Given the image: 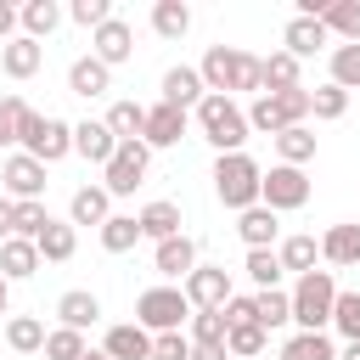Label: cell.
Segmentation results:
<instances>
[{
    "mask_svg": "<svg viewBox=\"0 0 360 360\" xmlns=\"http://www.w3.org/2000/svg\"><path fill=\"white\" fill-rule=\"evenodd\" d=\"M17 39V6H0V45Z\"/></svg>",
    "mask_w": 360,
    "mask_h": 360,
    "instance_id": "52",
    "label": "cell"
},
{
    "mask_svg": "<svg viewBox=\"0 0 360 360\" xmlns=\"http://www.w3.org/2000/svg\"><path fill=\"white\" fill-rule=\"evenodd\" d=\"M6 343L17 354H39L45 349V321L39 315H6Z\"/></svg>",
    "mask_w": 360,
    "mask_h": 360,
    "instance_id": "37",
    "label": "cell"
},
{
    "mask_svg": "<svg viewBox=\"0 0 360 360\" xmlns=\"http://www.w3.org/2000/svg\"><path fill=\"white\" fill-rule=\"evenodd\" d=\"M0 68H6V79H34L45 68V45L28 39V34H17V39L0 45Z\"/></svg>",
    "mask_w": 360,
    "mask_h": 360,
    "instance_id": "19",
    "label": "cell"
},
{
    "mask_svg": "<svg viewBox=\"0 0 360 360\" xmlns=\"http://www.w3.org/2000/svg\"><path fill=\"white\" fill-rule=\"evenodd\" d=\"M264 343H270V332H264V326H253V321H242V326H231V332H225V354H231V360H259V354H264Z\"/></svg>",
    "mask_w": 360,
    "mask_h": 360,
    "instance_id": "41",
    "label": "cell"
},
{
    "mask_svg": "<svg viewBox=\"0 0 360 360\" xmlns=\"http://www.w3.org/2000/svg\"><path fill=\"white\" fill-rule=\"evenodd\" d=\"M0 315H11V281L0 276Z\"/></svg>",
    "mask_w": 360,
    "mask_h": 360,
    "instance_id": "54",
    "label": "cell"
},
{
    "mask_svg": "<svg viewBox=\"0 0 360 360\" xmlns=\"http://www.w3.org/2000/svg\"><path fill=\"white\" fill-rule=\"evenodd\" d=\"M338 360H360V343H343V349H338Z\"/></svg>",
    "mask_w": 360,
    "mask_h": 360,
    "instance_id": "55",
    "label": "cell"
},
{
    "mask_svg": "<svg viewBox=\"0 0 360 360\" xmlns=\"http://www.w3.org/2000/svg\"><path fill=\"white\" fill-rule=\"evenodd\" d=\"M56 321H62L68 332H90V326L101 321V298H96L90 287H73V292L56 298Z\"/></svg>",
    "mask_w": 360,
    "mask_h": 360,
    "instance_id": "23",
    "label": "cell"
},
{
    "mask_svg": "<svg viewBox=\"0 0 360 360\" xmlns=\"http://www.w3.org/2000/svg\"><path fill=\"white\" fill-rule=\"evenodd\" d=\"M281 360H338V343L332 332H292L281 343Z\"/></svg>",
    "mask_w": 360,
    "mask_h": 360,
    "instance_id": "34",
    "label": "cell"
},
{
    "mask_svg": "<svg viewBox=\"0 0 360 360\" xmlns=\"http://www.w3.org/2000/svg\"><path fill=\"white\" fill-rule=\"evenodd\" d=\"M73 152H79L84 163H101V169H107V158L118 152V141H112V129H107L101 118H84V124H73Z\"/></svg>",
    "mask_w": 360,
    "mask_h": 360,
    "instance_id": "25",
    "label": "cell"
},
{
    "mask_svg": "<svg viewBox=\"0 0 360 360\" xmlns=\"http://www.w3.org/2000/svg\"><path fill=\"white\" fill-rule=\"evenodd\" d=\"M17 152H28V158H39V163L51 169V163H62V158L73 152V124L56 118V112H28Z\"/></svg>",
    "mask_w": 360,
    "mask_h": 360,
    "instance_id": "6",
    "label": "cell"
},
{
    "mask_svg": "<svg viewBox=\"0 0 360 360\" xmlns=\"http://www.w3.org/2000/svg\"><path fill=\"white\" fill-rule=\"evenodd\" d=\"M146 163H152L146 141H118V152H112V158H107V169H101L107 197H129V191L146 180Z\"/></svg>",
    "mask_w": 360,
    "mask_h": 360,
    "instance_id": "9",
    "label": "cell"
},
{
    "mask_svg": "<svg viewBox=\"0 0 360 360\" xmlns=\"http://www.w3.org/2000/svg\"><path fill=\"white\" fill-rule=\"evenodd\" d=\"M62 17H68V11H62L56 0H28V6H17V28H22L28 39H39V45L62 28Z\"/></svg>",
    "mask_w": 360,
    "mask_h": 360,
    "instance_id": "26",
    "label": "cell"
},
{
    "mask_svg": "<svg viewBox=\"0 0 360 360\" xmlns=\"http://www.w3.org/2000/svg\"><path fill=\"white\" fill-rule=\"evenodd\" d=\"M304 84V62L287 56V51H270L259 56V96H276V90H298Z\"/></svg>",
    "mask_w": 360,
    "mask_h": 360,
    "instance_id": "18",
    "label": "cell"
},
{
    "mask_svg": "<svg viewBox=\"0 0 360 360\" xmlns=\"http://www.w3.org/2000/svg\"><path fill=\"white\" fill-rule=\"evenodd\" d=\"M84 349H90V343H84V332L51 326V332H45V349H39V354H45V360H79Z\"/></svg>",
    "mask_w": 360,
    "mask_h": 360,
    "instance_id": "45",
    "label": "cell"
},
{
    "mask_svg": "<svg viewBox=\"0 0 360 360\" xmlns=\"http://www.w3.org/2000/svg\"><path fill=\"white\" fill-rule=\"evenodd\" d=\"M326 68H332V84L338 90H360V45H332L326 51Z\"/></svg>",
    "mask_w": 360,
    "mask_h": 360,
    "instance_id": "42",
    "label": "cell"
},
{
    "mask_svg": "<svg viewBox=\"0 0 360 360\" xmlns=\"http://www.w3.org/2000/svg\"><path fill=\"white\" fill-rule=\"evenodd\" d=\"M248 129L253 135H281V129H292V124H309V90L298 84V90H276V96H253L248 107Z\"/></svg>",
    "mask_w": 360,
    "mask_h": 360,
    "instance_id": "4",
    "label": "cell"
},
{
    "mask_svg": "<svg viewBox=\"0 0 360 360\" xmlns=\"http://www.w3.org/2000/svg\"><path fill=\"white\" fill-rule=\"evenodd\" d=\"M219 315H225V326H242V321H253V292H248V298H242V292H231V304H225Z\"/></svg>",
    "mask_w": 360,
    "mask_h": 360,
    "instance_id": "50",
    "label": "cell"
},
{
    "mask_svg": "<svg viewBox=\"0 0 360 360\" xmlns=\"http://www.w3.org/2000/svg\"><path fill=\"white\" fill-rule=\"evenodd\" d=\"M276 163H287V169H304V163H315V129H309V124H292V129H281V135H276Z\"/></svg>",
    "mask_w": 360,
    "mask_h": 360,
    "instance_id": "30",
    "label": "cell"
},
{
    "mask_svg": "<svg viewBox=\"0 0 360 360\" xmlns=\"http://www.w3.org/2000/svg\"><path fill=\"white\" fill-rule=\"evenodd\" d=\"M343 112H349V90H338L332 79L309 90V118H321V124H332V118H343Z\"/></svg>",
    "mask_w": 360,
    "mask_h": 360,
    "instance_id": "43",
    "label": "cell"
},
{
    "mask_svg": "<svg viewBox=\"0 0 360 360\" xmlns=\"http://www.w3.org/2000/svg\"><path fill=\"white\" fill-rule=\"evenodd\" d=\"M79 360H107V354H101V349H84V354H79Z\"/></svg>",
    "mask_w": 360,
    "mask_h": 360,
    "instance_id": "56",
    "label": "cell"
},
{
    "mask_svg": "<svg viewBox=\"0 0 360 360\" xmlns=\"http://www.w3.org/2000/svg\"><path fill=\"white\" fill-rule=\"evenodd\" d=\"M332 298H338V281H332V270L292 276V287H287L292 326H298V332H326V321H332Z\"/></svg>",
    "mask_w": 360,
    "mask_h": 360,
    "instance_id": "3",
    "label": "cell"
},
{
    "mask_svg": "<svg viewBox=\"0 0 360 360\" xmlns=\"http://www.w3.org/2000/svg\"><path fill=\"white\" fill-rule=\"evenodd\" d=\"M68 17H73L79 28H90V34H96V28L112 17V0H73V6H68Z\"/></svg>",
    "mask_w": 360,
    "mask_h": 360,
    "instance_id": "48",
    "label": "cell"
},
{
    "mask_svg": "<svg viewBox=\"0 0 360 360\" xmlns=\"http://www.w3.org/2000/svg\"><path fill=\"white\" fill-rule=\"evenodd\" d=\"M321 264H338V270L360 264V219H343L321 236Z\"/></svg>",
    "mask_w": 360,
    "mask_h": 360,
    "instance_id": "24",
    "label": "cell"
},
{
    "mask_svg": "<svg viewBox=\"0 0 360 360\" xmlns=\"http://www.w3.org/2000/svg\"><path fill=\"white\" fill-rule=\"evenodd\" d=\"M34 248H39V264H68L73 248H79V231L68 219H45V231L34 236Z\"/></svg>",
    "mask_w": 360,
    "mask_h": 360,
    "instance_id": "28",
    "label": "cell"
},
{
    "mask_svg": "<svg viewBox=\"0 0 360 360\" xmlns=\"http://www.w3.org/2000/svg\"><path fill=\"white\" fill-rule=\"evenodd\" d=\"M101 124L112 129V141H141V129H146V107H141V101H112Z\"/></svg>",
    "mask_w": 360,
    "mask_h": 360,
    "instance_id": "36",
    "label": "cell"
},
{
    "mask_svg": "<svg viewBox=\"0 0 360 360\" xmlns=\"http://www.w3.org/2000/svg\"><path fill=\"white\" fill-rule=\"evenodd\" d=\"M214 197L231 208V214H242V208H253L259 202V180H264V169L248 158V152H225V158H214Z\"/></svg>",
    "mask_w": 360,
    "mask_h": 360,
    "instance_id": "5",
    "label": "cell"
},
{
    "mask_svg": "<svg viewBox=\"0 0 360 360\" xmlns=\"http://www.w3.org/2000/svg\"><path fill=\"white\" fill-rule=\"evenodd\" d=\"M242 270H248V281L259 287V292H270V287H281V259H276V248H253L248 259H242Z\"/></svg>",
    "mask_w": 360,
    "mask_h": 360,
    "instance_id": "40",
    "label": "cell"
},
{
    "mask_svg": "<svg viewBox=\"0 0 360 360\" xmlns=\"http://www.w3.org/2000/svg\"><path fill=\"white\" fill-rule=\"evenodd\" d=\"M276 259H281V270L309 276V270L321 264V242H315V236H304V231H298V236H281V242H276Z\"/></svg>",
    "mask_w": 360,
    "mask_h": 360,
    "instance_id": "31",
    "label": "cell"
},
{
    "mask_svg": "<svg viewBox=\"0 0 360 360\" xmlns=\"http://www.w3.org/2000/svg\"><path fill=\"white\" fill-rule=\"evenodd\" d=\"M202 96H208V90H202V73H197L191 62H174V68L163 73V101H169V107L191 112V107H197Z\"/></svg>",
    "mask_w": 360,
    "mask_h": 360,
    "instance_id": "20",
    "label": "cell"
},
{
    "mask_svg": "<svg viewBox=\"0 0 360 360\" xmlns=\"http://www.w3.org/2000/svg\"><path fill=\"white\" fill-rule=\"evenodd\" d=\"M90 56H96L101 68H124V62L135 56V28H129L124 17H107V22L90 34Z\"/></svg>",
    "mask_w": 360,
    "mask_h": 360,
    "instance_id": "13",
    "label": "cell"
},
{
    "mask_svg": "<svg viewBox=\"0 0 360 360\" xmlns=\"http://www.w3.org/2000/svg\"><path fill=\"white\" fill-rule=\"evenodd\" d=\"M152 360H191V338L186 332H158L152 338Z\"/></svg>",
    "mask_w": 360,
    "mask_h": 360,
    "instance_id": "49",
    "label": "cell"
},
{
    "mask_svg": "<svg viewBox=\"0 0 360 360\" xmlns=\"http://www.w3.org/2000/svg\"><path fill=\"white\" fill-rule=\"evenodd\" d=\"M28 112H34V107H28L22 96H6V101H0V146H17V141H22Z\"/></svg>",
    "mask_w": 360,
    "mask_h": 360,
    "instance_id": "46",
    "label": "cell"
},
{
    "mask_svg": "<svg viewBox=\"0 0 360 360\" xmlns=\"http://www.w3.org/2000/svg\"><path fill=\"white\" fill-rule=\"evenodd\" d=\"M326 332H338L343 343H360V292H343V287H338V298H332V321H326Z\"/></svg>",
    "mask_w": 360,
    "mask_h": 360,
    "instance_id": "38",
    "label": "cell"
},
{
    "mask_svg": "<svg viewBox=\"0 0 360 360\" xmlns=\"http://www.w3.org/2000/svg\"><path fill=\"white\" fill-rule=\"evenodd\" d=\"M281 51L287 56H315V51H332V34L321 28V17H292L287 28H281Z\"/></svg>",
    "mask_w": 360,
    "mask_h": 360,
    "instance_id": "17",
    "label": "cell"
},
{
    "mask_svg": "<svg viewBox=\"0 0 360 360\" xmlns=\"http://www.w3.org/2000/svg\"><path fill=\"white\" fill-rule=\"evenodd\" d=\"M45 219H51V208H45V202H11V236L34 242V236L45 231Z\"/></svg>",
    "mask_w": 360,
    "mask_h": 360,
    "instance_id": "44",
    "label": "cell"
},
{
    "mask_svg": "<svg viewBox=\"0 0 360 360\" xmlns=\"http://www.w3.org/2000/svg\"><path fill=\"white\" fill-rule=\"evenodd\" d=\"M225 332H231V326H225L219 309H197V315H191V343H225Z\"/></svg>",
    "mask_w": 360,
    "mask_h": 360,
    "instance_id": "47",
    "label": "cell"
},
{
    "mask_svg": "<svg viewBox=\"0 0 360 360\" xmlns=\"http://www.w3.org/2000/svg\"><path fill=\"white\" fill-rule=\"evenodd\" d=\"M34 270H39V248L22 242V236H6V242H0V276H6V281H28Z\"/></svg>",
    "mask_w": 360,
    "mask_h": 360,
    "instance_id": "32",
    "label": "cell"
},
{
    "mask_svg": "<svg viewBox=\"0 0 360 360\" xmlns=\"http://www.w3.org/2000/svg\"><path fill=\"white\" fill-rule=\"evenodd\" d=\"M236 236H242L248 253H253V248H276V242H281V214H270L264 202H253V208L236 214Z\"/></svg>",
    "mask_w": 360,
    "mask_h": 360,
    "instance_id": "15",
    "label": "cell"
},
{
    "mask_svg": "<svg viewBox=\"0 0 360 360\" xmlns=\"http://www.w3.org/2000/svg\"><path fill=\"white\" fill-rule=\"evenodd\" d=\"M191 360H231L225 343H191Z\"/></svg>",
    "mask_w": 360,
    "mask_h": 360,
    "instance_id": "51",
    "label": "cell"
},
{
    "mask_svg": "<svg viewBox=\"0 0 360 360\" xmlns=\"http://www.w3.org/2000/svg\"><path fill=\"white\" fill-rule=\"evenodd\" d=\"M152 270L174 287V281H186L191 270H197V242L180 231V236H169V242H152Z\"/></svg>",
    "mask_w": 360,
    "mask_h": 360,
    "instance_id": "14",
    "label": "cell"
},
{
    "mask_svg": "<svg viewBox=\"0 0 360 360\" xmlns=\"http://www.w3.org/2000/svg\"><path fill=\"white\" fill-rule=\"evenodd\" d=\"M321 28L338 45H360V0H326L321 6Z\"/></svg>",
    "mask_w": 360,
    "mask_h": 360,
    "instance_id": "29",
    "label": "cell"
},
{
    "mask_svg": "<svg viewBox=\"0 0 360 360\" xmlns=\"http://www.w3.org/2000/svg\"><path fill=\"white\" fill-rule=\"evenodd\" d=\"M186 28H191V6L186 0H158L152 6V34L158 39H186Z\"/></svg>",
    "mask_w": 360,
    "mask_h": 360,
    "instance_id": "35",
    "label": "cell"
},
{
    "mask_svg": "<svg viewBox=\"0 0 360 360\" xmlns=\"http://www.w3.org/2000/svg\"><path fill=\"white\" fill-rule=\"evenodd\" d=\"M191 124H197V135L214 146V158H225V152H242L248 146V112H242V101H231V96H202L197 107H191Z\"/></svg>",
    "mask_w": 360,
    "mask_h": 360,
    "instance_id": "2",
    "label": "cell"
},
{
    "mask_svg": "<svg viewBox=\"0 0 360 360\" xmlns=\"http://www.w3.org/2000/svg\"><path fill=\"white\" fill-rule=\"evenodd\" d=\"M309 191H315L309 174H304V169H287V163H270L264 180H259V202H264L270 214H292V208H304Z\"/></svg>",
    "mask_w": 360,
    "mask_h": 360,
    "instance_id": "8",
    "label": "cell"
},
{
    "mask_svg": "<svg viewBox=\"0 0 360 360\" xmlns=\"http://www.w3.org/2000/svg\"><path fill=\"white\" fill-rule=\"evenodd\" d=\"M68 90L84 96V101H90V96H107V90H112V68H101L96 56H73V62H68Z\"/></svg>",
    "mask_w": 360,
    "mask_h": 360,
    "instance_id": "27",
    "label": "cell"
},
{
    "mask_svg": "<svg viewBox=\"0 0 360 360\" xmlns=\"http://www.w3.org/2000/svg\"><path fill=\"white\" fill-rule=\"evenodd\" d=\"M11 236V197H0V242Z\"/></svg>",
    "mask_w": 360,
    "mask_h": 360,
    "instance_id": "53",
    "label": "cell"
},
{
    "mask_svg": "<svg viewBox=\"0 0 360 360\" xmlns=\"http://www.w3.org/2000/svg\"><path fill=\"white\" fill-rule=\"evenodd\" d=\"M0 197L11 202H45V163L28 152H11L0 163Z\"/></svg>",
    "mask_w": 360,
    "mask_h": 360,
    "instance_id": "10",
    "label": "cell"
},
{
    "mask_svg": "<svg viewBox=\"0 0 360 360\" xmlns=\"http://www.w3.org/2000/svg\"><path fill=\"white\" fill-rule=\"evenodd\" d=\"M186 129H191V112H180V107H169V101H152L141 141H146V152H169V146L186 141Z\"/></svg>",
    "mask_w": 360,
    "mask_h": 360,
    "instance_id": "12",
    "label": "cell"
},
{
    "mask_svg": "<svg viewBox=\"0 0 360 360\" xmlns=\"http://www.w3.org/2000/svg\"><path fill=\"white\" fill-rule=\"evenodd\" d=\"M180 292H186L191 315H197V309H225V304H231V276H225V264H197V270L180 281Z\"/></svg>",
    "mask_w": 360,
    "mask_h": 360,
    "instance_id": "11",
    "label": "cell"
},
{
    "mask_svg": "<svg viewBox=\"0 0 360 360\" xmlns=\"http://www.w3.org/2000/svg\"><path fill=\"white\" fill-rule=\"evenodd\" d=\"M112 219V197H107V186H79L73 197H68V225H107Z\"/></svg>",
    "mask_w": 360,
    "mask_h": 360,
    "instance_id": "21",
    "label": "cell"
},
{
    "mask_svg": "<svg viewBox=\"0 0 360 360\" xmlns=\"http://www.w3.org/2000/svg\"><path fill=\"white\" fill-rule=\"evenodd\" d=\"M186 321H191V304H186V292L169 287V281H158V287H146V292L135 298V326H146L152 338H158V332H180Z\"/></svg>",
    "mask_w": 360,
    "mask_h": 360,
    "instance_id": "7",
    "label": "cell"
},
{
    "mask_svg": "<svg viewBox=\"0 0 360 360\" xmlns=\"http://www.w3.org/2000/svg\"><path fill=\"white\" fill-rule=\"evenodd\" d=\"M135 225H141V242H169V236H180V202H169V197H158V202H146L141 214H135Z\"/></svg>",
    "mask_w": 360,
    "mask_h": 360,
    "instance_id": "22",
    "label": "cell"
},
{
    "mask_svg": "<svg viewBox=\"0 0 360 360\" xmlns=\"http://www.w3.org/2000/svg\"><path fill=\"white\" fill-rule=\"evenodd\" d=\"M96 236H101V248H107V253H135L141 225H135V214H118V208H112V219H107Z\"/></svg>",
    "mask_w": 360,
    "mask_h": 360,
    "instance_id": "39",
    "label": "cell"
},
{
    "mask_svg": "<svg viewBox=\"0 0 360 360\" xmlns=\"http://www.w3.org/2000/svg\"><path fill=\"white\" fill-rule=\"evenodd\" d=\"M197 73H202V90L208 96H259V56L253 51H236V45H208L202 51V62H197Z\"/></svg>",
    "mask_w": 360,
    "mask_h": 360,
    "instance_id": "1",
    "label": "cell"
},
{
    "mask_svg": "<svg viewBox=\"0 0 360 360\" xmlns=\"http://www.w3.org/2000/svg\"><path fill=\"white\" fill-rule=\"evenodd\" d=\"M253 326H264V332H281V326H292V304H287V287L253 292Z\"/></svg>",
    "mask_w": 360,
    "mask_h": 360,
    "instance_id": "33",
    "label": "cell"
},
{
    "mask_svg": "<svg viewBox=\"0 0 360 360\" xmlns=\"http://www.w3.org/2000/svg\"><path fill=\"white\" fill-rule=\"evenodd\" d=\"M101 354L107 360H152V332L135 326V321H118V326H107Z\"/></svg>",
    "mask_w": 360,
    "mask_h": 360,
    "instance_id": "16",
    "label": "cell"
}]
</instances>
